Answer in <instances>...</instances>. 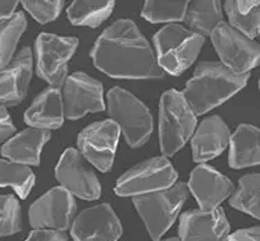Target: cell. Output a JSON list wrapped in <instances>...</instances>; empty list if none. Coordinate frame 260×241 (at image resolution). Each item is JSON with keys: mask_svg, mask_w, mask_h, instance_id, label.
Masks as SVG:
<instances>
[{"mask_svg": "<svg viewBox=\"0 0 260 241\" xmlns=\"http://www.w3.org/2000/svg\"><path fill=\"white\" fill-rule=\"evenodd\" d=\"M93 64L105 75L116 79H160L164 71L156 54L130 20L111 24L95 40L90 51Z\"/></svg>", "mask_w": 260, "mask_h": 241, "instance_id": "1", "label": "cell"}, {"mask_svg": "<svg viewBox=\"0 0 260 241\" xmlns=\"http://www.w3.org/2000/svg\"><path fill=\"white\" fill-rule=\"evenodd\" d=\"M249 74L237 75L221 63L202 61L183 92L197 116L223 104L246 86Z\"/></svg>", "mask_w": 260, "mask_h": 241, "instance_id": "2", "label": "cell"}, {"mask_svg": "<svg viewBox=\"0 0 260 241\" xmlns=\"http://www.w3.org/2000/svg\"><path fill=\"white\" fill-rule=\"evenodd\" d=\"M197 115L191 110L184 95L170 89L160 96L159 146L165 157L175 156L194 136Z\"/></svg>", "mask_w": 260, "mask_h": 241, "instance_id": "3", "label": "cell"}, {"mask_svg": "<svg viewBox=\"0 0 260 241\" xmlns=\"http://www.w3.org/2000/svg\"><path fill=\"white\" fill-rule=\"evenodd\" d=\"M205 38L177 24L164 26L154 35L156 61L162 71L179 76L197 60Z\"/></svg>", "mask_w": 260, "mask_h": 241, "instance_id": "4", "label": "cell"}, {"mask_svg": "<svg viewBox=\"0 0 260 241\" xmlns=\"http://www.w3.org/2000/svg\"><path fill=\"white\" fill-rule=\"evenodd\" d=\"M188 193L190 190L187 185L176 183L166 190L133 197V204L152 240H159L169 230Z\"/></svg>", "mask_w": 260, "mask_h": 241, "instance_id": "5", "label": "cell"}, {"mask_svg": "<svg viewBox=\"0 0 260 241\" xmlns=\"http://www.w3.org/2000/svg\"><path fill=\"white\" fill-rule=\"evenodd\" d=\"M108 115L118 124L132 148L145 144L150 139L154 120L150 110L135 95L122 87L108 92Z\"/></svg>", "mask_w": 260, "mask_h": 241, "instance_id": "6", "label": "cell"}, {"mask_svg": "<svg viewBox=\"0 0 260 241\" xmlns=\"http://www.w3.org/2000/svg\"><path fill=\"white\" fill-rule=\"evenodd\" d=\"M177 180V172L165 156L154 157L130 168L116 182L115 193L120 197H136L166 190Z\"/></svg>", "mask_w": 260, "mask_h": 241, "instance_id": "7", "label": "cell"}, {"mask_svg": "<svg viewBox=\"0 0 260 241\" xmlns=\"http://www.w3.org/2000/svg\"><path fill=\"white\" fill-rule=\"evenodd\" d=\"M210 38L221 64L237 75H246L260 66V43L249 39L230 24L220 22Z\"/></svg>", "mask_w": 260, "mask_h": 241, "instance_id": "8", "label": "cell"}, {"mask_svg": "<svg viewBox=\"0 0 260 241\" xmlns=\"http://www.w3.org/2000/svg\"><path fill=\"white\" fill-rule=\"evenodd\" d=\"M79 45L76 38H64L53 34H40L36 38V72L42 79L47 80L50 86L60 87L68 78L67 63L75 54Z\"/></svg>", "mask_w": 260, "mask_h": 241, "instance_id": "9", "label": "cell"}, {"mask_svg": "<svg viewBox=\"0 0 260 241\" xmlns=\"http://www.w3.org/2000/svg\"><path fill=\"white\" fill-rule=\"evenodd\" d=\"M119 132L120 128L112 119L91 124L78 136L79 153L99 171H111L119 141Z\"/></svg>", "mask_w": 260, "mask_h": 241, "instance_id": "10", "label": "cell"}, {"mask_svg": "<svg viewBox=\"0 0 260 241\" xmlns=\"http://www.w3.org/2000/svg\"><path fill=\"white\" fill-rule=\"evenodd\" d=\"M76 204L64 187H54L36 200L29 208V223L34 229L64 231L74 223Z\"/></svg>", "mask_w": 260, "mask_h": 241, "instance_id": "11", "label": "cell"}, {"mask_svg": "<svg viewBox=\"0 0 260 241\" xmlns=\"http://www.w3.org/2000/svg\"><path fill=\"white\" fill-rule=\"evenodd\" d=\"M64 115L68 119H79L89 112L105 110L103 85L85 72H75L65 79L62 86Z\"/></svg>", "mask_w": 260, "mask_h": 241, "instance_id": "12", "label": "cell"}, {"mask_svg": "<svg viewBox=\"0 0 260 241\" xmlns=\"http://www.w3.org/2000/svg\"><path fill=\"white\" fill-rule=\"evenodd\" d=\"M55 179L61 187L72 196L93 201L100 198L101 185L99 177L85 164V158L75 148H67L55 166Z\"/></svg>", "mask_w": 260, "mask_h": 241, "instance_id": "13", "label": "cell"}, {"mask_svg": "<svg viewBox=\"0 0 260 241\" xmlns=\"http://www.w3.org/2000/svg\"><path fill=\"white\" fill-rule=\"evenodd\" d=\"M75 241H118L122 223L110 204L90 206L76 216L71 226Z\"/></svg>", "mask_w": 260, "mask_h": 241, "instance_id": "14", "label": "cell"}, {"mask_svg": "<svg viewBox=\"0 0 260 241\" xmlns=\"http://www.w3.org/2000/svg\"><path fill=\"white\" fill-rule=\"evenodd\" d=\"M179 236L180 241H227L230 223L220 206L212 211L192 209L181 215Z\"/></svg>", "mask_w": 260, "mask_h": 241, "instance_id": "15", "label": "cell"}, {"mask_svg": "<svg viewBox=\"0 0 260 241\" xmlns=\"http://www.w3.org/2000/svg\"><path fill=\"white\" fill-rule=\"evenodd\" d=\"M187 187L202 211L219 208L227 197L233 196L234 191L233 182L209 165H198L194 168Z\"/></svg>", "mask_w": 260, "mask_h": 241, "instance_id": "16", "label": "cell"}, {"mask_svg": "<svg viewBox=\"0 0 260 241\" xmlns=\"http://www.w3.org/2000/svg\"><path fill=\"white\" fill-rule=\"evenodd\" d=\"M32 78V53L25 47L9 66L0 68V104L17 106L25 99Z\"/></svg>", "mask_w": 260, "mask_h": 241, "instance_id": "17", "label": "cell"}, {"mask_svg": "<svg viewBox=\"0 0 260 241\" xmlns=\"http://www.w3.org/2000/svg\"><path fill=\"white\" fill-rule=\"evenodd\" d=\"M230 140V129L223 118L219 115L205 118L191 137L192 158L195 162L213 160L227 148Z\"/></svg>", "mask_w": 260, "mask_h": 241, "instance_id": "18", "label": "cell"}, {"mask_svg": "<svg viewBox=\"0 0 260 241\" xmlns=\"http://www.w3.org/2000/svg\"><path fill=\"white\" fill-rule=\"evenodd\" d=\"M64 118L62 93L60 87L54 86H49L36 96L24 115L26 125L43 131L58 129L64 124Z\"/></svg>", "mask_w": 260, "mask_h": 241, "instance_id": "19", "label": "cell"}, {"mask_svg": "<svg viewBox=\"0 0 260 241\" xmlns=\"http://www.w3.org/2000/svg\"><path fill=\"white\" fill-rule=\"evenodd\" d=\"M49 140V131L29 128L6 141L5 146L2 147V156L17 164L38 166L40 164L42 148Z\"/></svg>", "mask_w": 260, "mask_h": 241, "instance_id": "20", "label": "cell"}, {"mask_svg": "<svg viewBox=\"0 0 260 241\" xmlns=\"http://www.w3.org/2000/svg\"><path fill=\"white\" fill-rule=\"evenodd\" d=\"M229 164L234 169L260 165V129L242 124L231 135Z\"/></svg>", "mask_w": 260, "mask_h": 241, "instance_id": "21", "label": "cell"}, {"mask_svg": "<svg viewBox=\"0 0 260 241\" xmlns=\"http://www.w3.org/2000/svg\"><path fill=\"white\" fill-rule=\"evenodd\" d=\"M184 21L190 31L204 38L210 36L220 22H223L220 2L217 0H194L188 2Z\"/></svg>", "mask_w": 260, "mask_h": 241, "instance_id": "22", "label": "cell"}, {"mask_svg": "<svg viewBox=\"0 0 260 241\" xmlns=\"http://www.w3.org/2000/svg\"><path fill=\"white\" fill-rule=\"evenodd\" d=\"M230 25L249 39L259 35L260 2L259 0H229L224 3Z\"/></svg>", "mask_w": 260, "mask_h": 241, "instance_id": "23", "label": "cell"}, {"mask_svg": "<svg viewBox=\"0 0 260 241\" xmlns=\"http://www.w3.org/2000/svg\"><path fill=\"white\" fill-rule=\"evenodd\" d=\"M112 0H76L68 7L67 15L72 25L97 28L114 11Z\"/></svg>", "mask_w": 260, "mask_h": 241, "instance_id": "24", "label": "cell"}, {"mask_svg": "<svg viewBox=\"0 0 260 241\" xmlns=\"http://www.w3.org/2000/svg\"><path fill=\"white\" fill-rule=\"evenodd\" d=\"M230 205L238 211L260 219V175L249 173L242 176L238 189L230 198Z\"/></svg>", "mask_w": 260, "mask_h": 241, "instance_id": "25", "label": "cell"}, {"mask_svg": "<svg viewBox=\"0 0 260 241\" xmlns=\"http://www.w3.org/2000/svg\"><path fill=\"white\" fill-rule=\"evenodd\" d=\"M26 29L24 13H15L11 18L0 22V68L9 66L14 58L18 40Z\"/></svg>", "mask_w": 260, "mask_h": 241, "instance_id": "26", "label": "cell"}, {"mask_svg": "<svg viewBox=\"0 0 260 241\" xmlns=\"http://www.w3.org/2000/svg\"><path fill=\"white\" fill-rule=\"evenodd\" d=\"M188 2L185 0H147L141 10L143 18L152 22H172L183 21L187 13Z\"/></svg>", "mask_w": 260, "mask_h": 241, "instance_id": "27", "label": "cell"}, {"mask_svg": "<svg viewBox=\"0 0 260 241\" xmlns=\"http://www.w3.org/2000/svg\"><path fill=\"white\" fill-rule=\"evenodd\" d=\"M35 185V175L29 166L13 161L0 160V186H10L21 197L26 198Z\"/></svg>", "mask_w": 260, "mask_h": 241, "instance_id": "28", "label": "cell"}, {"mask_svg": "<svg viewBox=\"0 0 260 241\" xmlns=\"http://www.w3.org/2000/svg\"><path fill=\"white\" fill-rule=\"evenodd\" d=\"M21 206L14 196H0V237L21 231Z\"/></svg>", "mask_w": 260, "mask_h": 241, "instance_id": "29", "label": "cell"}, {"mask_svg": "<svg viewBox=\"0 0 260 241\" xmlns=\"http://www.w3.org/2000/svg\"><path fill=\"white\" fill-rule=\"evenodd\" d=\"M22 6L28 13L40 24H47L54 21L60 15L64 2L61 0H24Z\"/></svg>", "mask_w": 260, "mask_h": 241, "instance_id": "30", "label": "cell"}, {"mask_svg": "<svg viewBox=\"0 0 260 241\" xmlns=\"http://www.w3.org/2000/svg\"><path fill=\"white\" fill-rule=\"evenodd\" d=\"M25 241H68V237L64 231L51 230V229H35L30 231Z\"/></svg>", "mask_w": 260, "mask_h": 241, "instance_id": "31", "label": "cell"}, {"mask_svg": "<svg viewBox=\"0 0 260 241\" xmlns=\"http://www.w3.org/2000/svg\"><path fill=\"white\" fill-rule=\"evenodd\" d=\"M15 133V126L11 122L10 114L7 112L6 107L0 106V143L7 140Z\"/></svg>", "mask_w": 260, "mask_h": 241, "instance_id": "32", "label": "cell"}, {"mask_svg": "<svg viewBox=\"0 0 260 241\" xmlns=\"http://www.w3.org/2000/svg\"><path fill=\"white\" fill-rule=\"evenodd\" d=\"M227 241H260V227L253 226L241 229L229 236Z\"/></svg>", "mask_w": 260, "mask_h": 241, "instance_id": "33", "label": "cell"}, {"mask_svg": "<svg viewBox=\"0 0 260 241\" xmlns=\"http://www.w3.org/2000/svg\"><path fill=\"white\" fill-rule=\"evenodd\" d=\"M18 6L17 0H0V20L6 21L14 15V11Z\"/></svg>", "mask_w": 260, "mask_h": 241, "instance_id": "34", "label": "cell"}, {"mask_svg": "<svg viewBox=\"0 0 260 241\" xmlns=\"http://www.w3.org/2000/svg\"><path fill=\"white\" fill-rule=\"evenodd\" d=\"M154 241H180V238H176V237H172V238H166V240H154Z\"/></svg>", "mask_w": 260, "mask_h": 241, "instance_id": "35", "label": "cell"}, {"mask_svg": "<svg viewBox=\"0 0 260 241\" xmlns=\"http://www.w3.org/2000/svg\"><path fill=\"white\" fill-rule=\"evenodd\" d=\"M259 35H260V22H259Z\"/></svg>", "mask_w": 260, "mask_h": 241, "instance_id": "36", "label": "cell"}, {"mask_svg": "<svg viewBox=\"0 0 260 241\" xmlns=\"http://www.w3.org/2000/svg\"><path fill=\"white\" fill-rule=\"evenodd\" d=\"M259 91H260V79H259Z\"/></svg>", "mask_w": 260, "mask_h": 241, "instance_id": "37", "label": "cell"}]
</instances>
